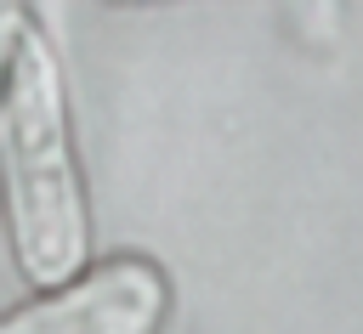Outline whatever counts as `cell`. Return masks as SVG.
<instances>
[{"instance_id":"6da1fadb","label":"cell","mask_w":363,"mask_h":334,"mask_svg":"<svg viewBox=\"0 0 363 334\" xmlns=\"http://www.w3.org/2000/svg\"><path fill=\"white\" fill-rule=\"evenodd\" d=\"M0 198L11 226V255L28 283L51 289L85 266V187L68 142V96L57 51L23 28L0 79Z\"/></svg>"},{"instance_id":"7a4b0ae2","label":"cell","mask_w":363,"mask_h":334,"mask_svg":"<svg viewBox=\"0 0 363 334\" xmlns=\"http://www.w3.org/2000/svg\"><path fill=\"white\" fill-rule=\"evenodd\" d=\"M164 317V277L147 260L79 266L40 300L0 317L6 334H142Z\"/></svg>"},{"instance_id":"3957f363","label":"cell","mask_w":363,"mask_h":334,"mask_svg":"<svg viewBox=\"0 0 363 334\" xmlns=\"http://www.w3.org/2000/svg\"><path fill=\"white\" fill-rule=\"evenodd\" d=\"M23 28H28V17H23V0H0V79H6V62H11V51H17Z\"/></svg>"}]
</instances>
